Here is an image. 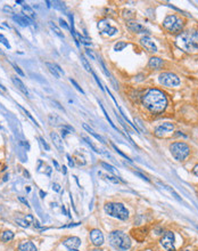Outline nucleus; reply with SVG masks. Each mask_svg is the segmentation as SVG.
Wrapping results in <instances>:
<instances>
[{
  "mask_svg": "<svg viewBox=\"0 0 198 251\" xmlns=\"http://www.w3.org/2000/svg\"><path fill=\"white\" fill-rule=\"evenodd\" d=\"M142 104L153 113H162L167 106V98L159 89H149L142 97Z\"/></svg>",
  "mask_w": 198,
  "mask_h": 251,
  "instance_id": "1",
  "label": "nucleus"
},
{
  "mask_svg": "<svg viewBox=\"0 0 198 251\" xmlns=\"http://www.w3.org/2000/svg\"><path fill=\"white\" fill-rule=\"evenodd\" d=\"M176 44L180 49L187 53L198 50V31L181 32L176 37Z\"/></svg>",
  "mask_w": 198,
  "mask_h": 251,
  "instance_id": "2",
  "label": "nucleus"
},
{
  "mask_svg": "<svg viewBox=\"0 0 198 251\" xmlns=\"http://www.w3.org/2000/svg\"><path fill=\"white\" fill-rule=\"evenodd\" d=\"M109 244L116 250L126 251L131 248V239L121 231H114L108 235Z\"/></svg>",
  "mask_w": 198,
  "mask_h": 251,
  "instance_id": "3",
  "label": "nucleus"
},
{
  "mask_svg": "<svg viewBox=\"0 0 198 251\" xmlns=\"http://www.w3.org/2000/svg\"><path fill=\"white\" fill-rule=\"evenodd\" d=\"M104 210L108 216L117 218L120 220H126L129 218V211L122 203L117 202H109L104 207Z\"/></svg>",
  "mask_w": 198,
  "mask_h": 251,
  "instance_id": "4",
  "label": "nucleus"
},
{
  "mask_svg": "<svg viewBox=\"0 0 198 251\" xmlns=\"http://www.w3.org/2000/svg\"><path fill=\"white\" fill-rule=\"evenodd\" d=\"M170 152L172 156L178 161H185L190 154V147L187 143L176 142L170 145Z\"/></svg>",
  "mask_w": 198,
  "mask_h": 251,
  "instance_id": "5",
  "label": "nucleus"
},
{
  "mask_svg": "<svg viewBox=\"0 0 198 251\" xmlns=\"http://www.w3.org/2000/svg\"><path fill=\"white\" fill-rule=\"evenodd\" d=\"M163 26L170 33H178V32H181L182 28H183V21L181 18L176 17V15H169L164 18Z\"/></svg>",
  "mask_w": 198,
  "mask_h": 251,
  "instance_id": "6",
  "label": "nucleus"
},
{
  "mask_svg": "<svg viewBox=\"0 0 198 251\" xmlns=\"http://www.w3.org/2000/svg\"><path fill=\"white\" fill-rule=\"evenodd\" d=\"M158 81L161 85L166 86V87H176L180 85V79L179 77L176 75L174 73H170V72H164L159 75Z\"/></svg>",
  "mask_w": 198,
  "mask_h": 251,
  "instance_id": "7",
  "label": "nucleus"
},
{
  "mask_svg": "<svg viewBox=\"0 0 198 251\" xmlns=\"http://www.w3.org/2000/svg\"><path fill=\"white\" fill-rule=\"evenodd\" d=\"M161 245L164 248L166 251H176V236H174V233L173 232H166L164 233V235L162 236L161 239Z\"/></svg>",
  "mask_w": 198,
  "mask_h": 251,
  "instance_id": "8",
  "label": "nucleus"
},
{
  "mask_svg": "<svg viewBox=\"0 0 198 251\" xmlns=\"http://www.w3.org/2000/svg\"><path fill=\"white\" fill-rule=\"evenodd\" d=\"M98 29H99V31H100L102 33L111 35V37L119 32L117 29L112 26V25L108 23L107 20H102V21H99V22H98Z\"/></svg>",
  "mask_w": 198,
  "mask_h": 251,
  "instance_id": "9",
  "label": "nucleus"
},
{
  "mask_svg": "<svg viewBox=\"0 0 198 251\" xmlns=\"http://www.w3.org/2000/svg\"><path fill=\"white\" fill-rule=\"evenodd\" d=\"M173 129H174V126L172 125V123H170V122H165L163 125L156 127V129H155V136L161 138V137H163V136H165V135L172 132Z\"/></svg>",
  "mask_w": 198,
  "mask_h": 251,
  "instance_id": "10",
  "label": "nucleus"
},
{
  "mask_svg": "<svg viewBox=\"0 0 198 251\" xmlns=\"http://www.w3.org/2000/svg\"><path fill=\"white\" fill-rule=\"evenodd\" d=\"M90 240L92 242V244L96 246H100L104 243V234L102 233L100 229L95 228L90 232Z\"/></svg>",
  "mask_w": 198,
  "mask_h": 251,
  "instance_id": "11",
  "label": "nucleus"
},
{
  "mask_svg": "<svg viewBox=\"0 0 198 251\" xmlns=\"http://www.w3.org/2000/svg\"><path fill=\"white\" fill-rule=\"evenodd\" d=\"M140 44L149 53H156L157 51V47L155 45L154 40L152 38H149V37H142L141 39H140Z\"/></svg>",
  "mask_w": 198,
  "mask_h": 251,
  "instance_id": "12",
  "label": "nucleus"
},
{
  "mask_svg": "<svg viewBox=\"0 0 198 251\" xmlns=\"http://www.w3.org/2000/svg\"><path fill=\"white\" fill-rule=\"evenodd\" d=\"M63 243L69 250H74V249H78L81 245V240L79 237H76V236H71V237H67L66 240H64Z\"/></svg>",
  "mask_w": 198,
  "mask_h": 251,
  "instance_id": "13",
  "label": "nucleus"
},
{
  "mask_svg": "<svg viewBox=\"0 0 198 251\" xmlns=\"http://www.w3.org/2000/svg\"><path fill=\"white\" fill-rule=\"evenodd\" d=\"M46 66H47V68L49 70V72H50L55 78H57V79H59L62 75H64V71H63L62 68H59L57 64H52V63L47 62L46 63Z\"/></svg>",
  "mask_w": 198,
  "mask_h": 251,
  "instance_id": "14",
  "label": "nucleus"
},
{
  "mask_svg": "<svg viewBox=\"0 0 198 251\" xmlns=\"http://www.w3.org/2000/svg\"><path fill=\"white\" fill-rule=\"evenodd\" d=\"M128 28L134 33H149V30L137 22H128Z\"/></svg>",
  "mask_w": 198,
  "mask_h": 251,
  "instance_id": "15",
  "label": "nucleus"
},
{
  "mask_svg": "<svg viewBox=\"0 0 198 251\" xmlns=\"http://www.w3.org/2000/svg\"><path fill=\"white\" fill-rule=\"evenodd\" d=\"M11 81L14 82V85L16 86L17 88L19 89V90L22 91L23 94L25 95V96H28V97H30V92H28V88L25 87V85L23 83V81L19 78H17L16 75H13L11 77Z\"/></svg>",
  "mask_w": 198,
  "mask_h": 251,
  "instance_id": "16",
  "label": "nucleus"
},
{
  "mask_svg": "<svg viewBox=\"0 0 198 251\" xmlns=\"http://www.w3.org/2000/svg\"><path fill=\"white\" fill-rule=\"evenodd\" d=\"M131 233H132V236H133L137 241L141 242L142 240L146 237V235H147V233H148V229L145 227H140V228H137V229H133Z\"/></svg>",
  "mask_w": 198,
  "mask_h": 251,
  "instance_id": "17",
  "label": "nucleus"
},
{
  "mask_svg": "<svg viewBox=\"0 0 198 251\" xmlns=\"http://www.w3.org/2000/svg\"><path fill=\"white\" fill-rule=\"evenodd\" d=\"M50 138L51 141H52V143H54V145H55V147L59 152H63L64 151V146H63V141L62 138L59 137V135L57 132H55V131H52V132H50Z\"/></svg>",
  "mask_w": 198,
  "mask_h": 251,
  "instance_id": "18",
  "label": "nucleus"
},
{
  "mask_svg": "<svg viewBox=\"0 0 198 251\" xmlns=\"http://www.w3.org/2000/svg\"><path fill=\"white\" fill-rule=\"evenodd\" d=\"M163 64H164L163 59H161L159 57H152L149 59V62H148V66L150 68H153V70H159L163 66Z\"/></svg>",
  "mask_w": 198,
  "mask_h": 251,
  "instance_id": "19",
  "label": "nucleus"
},
{
  "mask_svg": "<svg viewBox=\"0 0 198 251\" xmlns=\"http://www.w3.org/2000/svg\"><path fill=\"white\" fill-rule=\"evenodd\" d=\"M18 250L19 251H38L37 246L33 244V242L31 241H24L18 245Z\"/></svg>",
  "mask_w": 198,
  "mask_h": 251,
  "instance_id": "20",
  "label": "nucleus"
},
{
  "mask_svg": "<svg viewBox=\"0 0 198 251\" xmlns=\"http://www.w3.org/2000/svg\"><path fill=\"white\" fill-rule=\"evenodd\" d=\"M13 18H14V21L18 23L21 26H28V25L32 24V20H30V18H28V17H25V16H14Z\"/></svg>",
  "mask_w": 198,
  "mask_h": 251,
  "instance_id": "21",
  "label": "nucleus"
},
{
  "mask_svg": "<svg viewBox=\"0 0 198 251\" xmlns=\"http://www.w3.org/2000/svg\"><path fill=\"white\" fill-rule=\"evenodd\" d=\"M82 127L84 128V130H87V131H88V132H89L90 135H92V136L95 137L96 139H98L99 142H102V144H105V143H106V141H105V139H104V138H102V137L100 136V135H98V134H96V131L93 130L92 128H90V127H89V126L87 125V123H83V125H82Z\"/></svg>",
  "mask_w": 198,
  "mask_h": 251,
  "instance_id": "22",
  "label": "nucleus"
},
{
  "mask_svg": "<svg viewBox=\"0 0 198 251\" xmlns=\"http://www.w3.org/2000/svg\"><path fill=\"white\" fill-rule=\"evenodd\" d=\"M22 13L24 14V16L30 18V20H33L34 17H35V13H34V11L30 6H23Z\"/></svg>",
  "mask_w": 198,
  "mask_h": 251,
  "instance_id": "23",
  "label": "nucleus"
},
{
  "mask_svg": "<svg viewBox=\"0 0 198 251\" xmlns=\"http://www.w3.org/2000/svg\"><path fill=\"white\" fill-rule=\"evenodd\" d=\"M48 121H49V123H50L51 126H58V125H61V123H63V125L65 123L62 119H59V118H58L57 115H55V114H49Z\"/></svg>",
  "mask_w": 198,
  "mask_h": 251,
  "instance_id": "24",
  "label": "nucleus"
},
{
  "mask_svg": "<svg viewBox=\"0 0 198 251\" xmlns=\"http://www.w3.org/2000/svg\"><path fill=\"white\" fill-rule=\"evenodd\" d=\"M49 26H50L51 30L54 31V33L56 34L57 37H59L61 39H64V38H65V37H64V34H63V32H62V30L58 28V26H57L56 24L52 22V21H50V22H49Z\"/></svg>",
  "mask_w": 198,
  "mask_h": 251,
  "instance_id": "25",
  "label": "nucleus"
},
{
  "mask_svg": "<svg viewBox=\"0 0 198 251\" xmlns=\"http://www.w3.org/2000/svg\"><path fill=\"white\" fill-rule=\"evenodd\" d=\"M0 239H1L2 242H9V241H11V240L14 239V233L11 231H5V232L1 233Z\"/></svg>",
  "mask_w": 198,
  "mask_h": 251,
  "instance_id": "26",
  "label": "nucleus"
},
{
  "mask_svg": "<svg viewBox=\"0 0 198 251\" xmlns=\"http://www.w3.org/2000/svg\"><path fill=\"white\" fill-rule=\"evenodd\" d=\"M100 65H102V72H104V73H105V74H106V75H107L108 78L111 79V81H112V83H113V85L115 86L114 88H115V89H119V85H117V83L115 82V80H114V78H113V77H112V74H111V73H109V72H108V71H107V68H106V66H105V64H104V62H102V61H100Z\"/></svg>",
  "mask_w": 198,
  "mask_h": 251,
  "instance_id": "27",
  "label": "nucleus"
},
{
  "mask_svg": "<svg viewBox=\"0 0 198 251\" xmlns=\"http://www.w3.org/2000/svg\"><path fill=\"white\" fill-rule=\"evenodd\" d=\"M83 139H84V142L87 143V144H88L89 146H90V147H91V150H92V151H95L96 153L104 154V152H102V150H99V148L97 147L96 145H95V144L92 143V141H91V139H89V138H87V137H84V136H83Z\"/></svg>",
  "mask_w": 198,
  "mask_h": 251,
  "instance_id": "28",
  "label": "nucleus"
},
{
  "mask_svg": "<svg viewBox=\"0 0 198 251\" xmlns=\"http://www.w3.org/2000/svg\"><path fill=\"white\" fill-rule=\"evenodd\" d=\"M18 107H19V108H21V110H22V111H23V113L25 114V115H26V116H28V119L31 120V121H32V122H33L34 125L37 126V127H39V123H38V122H37V120L34 119L33 116H32V115H31V114H30V112H28V111H26V110H25V108L23 107L22 105H18Z\"/></svg>",
  "mask_w": 198,
  "mask_h": 251,
  "instance_id": "29",
  "label": "nucleus"
},
{
  "mask_svg": "<svg viewBox=\"0 0 198 251\" xmlns=\"http://www.w3.org/2000/svg\"><path fill=\"white\" fill-rule=\"evenodd\" d=\"M81 63H82V65L84 66V68L88 71V72H92V68H91L90 64H89V62H88V59L85 58L83 55H81Z\"/></svg>",
  "mask_w": 198,
  "mask_h": 251,
  "instance_id": "30",
  "label": "nucleus"
},
{
  "mask_svg": "<svg viewBox=\"0 0 198 251\" xmlns=\"http://www.w3.org/2000/svg\"><path fill=\"white\" fill-rule=\"evenodd\" d=\"M126 46H128V44L124 42V41H117V44H115V46H114V50L116 51L123 50Z\"/></svg>",
  "mask_w": 198,
  "mask_h": 251,
  "instance_id": "31",
  "label": "nucleus"
},
{
  "mask_svg": "<svg viewBox=\"0 0 198 251\" xmlns=\"http://www.w3.org/2000/svg\"><path fill=\"white\" fill-rule=\"evenodd\" d=\"M102 168H105L106 170H108L109 172H112V174H117L116 172V170H115V168H114L113 165H108V163H106V162H102Z\"/></svg>",
  "mask_w": 198,
  "mask_h": 251,
  "instance_id": "32",
  "label": "nucleus"
},
{
  "mask_svg": "<svg viewBox=\"0 0 198 251\" xmlns=\"http://www.w3.org/2000/svg\"><path fill=\"white\" fill-rule=\"evenodd\" d=\"M99 105H100V107H102V112H104V114H105V116H106V119L108 120V122H109V125L112 126V127H113L114 129H117V128H116V127H115V125H114V123H113V121H112V120H111V118H109V116H108V114H107V112H106V110H105V107H104V106H102V104H99Z\"/></svg>",
  "mask_w": 198,
  "mask_h": 251,
  "instance_id": "33",
  "label": "nucleus"
},
{
  "mask_svg": "<svg viewBox=\"0 0 198 251\" xmlns=\"http://www.w3.org/2000/svg\"><path fill=\"white\" fill-rule=\"evenodd\" d=\"M99 175H100V176H102V177H105L106 179H108V180H111V182L114 183V184H119V183H120L119 179H117V178H115V177H113V176H108V175H102V172H99Z\"/></svg>",
  "mask_w": 198,
  "mask_h": 251,
  "instance_id": "34",
  "label": "nucleus"
},
{
  "mask_svg": "<svg viewBox=\"0 0 198 251\" xmlns=\"http://www.w3.org/2000/svg\"><path fill=\"white\" fill-rule=\"evenodd\" d=\"M162 186H164L165 188H166V189H169V191H170L171 193L173 194V195H174V198H176V200H179V201H181V199H180V198H179V195H178V193H176V191H174V189H173V188H171L170 186H167V185H164V184H162Z\"/></svg>",
  "mask_w": 198,
  "mask_h": 251,
  "instance_id": "35",
  "label": "nucleus"
},
{
  "mask_svg": "<svg viewBox=\"0 0 198 251\" xmlns=\"http://www.w3.org/2000/svg\"><path fill=\"white\" fill-rule=\"evenodd\" d=\"M0 42H1L2 45H5L6 47L8 48V49L10 48V45H9V42L7 41V39L5 38V35H2V34H0Z\"/></svg>",
  "mask_w": 198,
  "mask_h": 251,
  "instance_id": "36",
  "label": "nucleus"
},
{
  "mask_svg": "<svg viewBox=\"0 0 198 251\" xmlns=\"http://www.w3.org/2000/svg\"><path fill=\"white\" fill-rule=\"evenodd\" d=\"M85 54H87V56H89L91 58V59H93V61H96V54L93 53L92 50H90V49H85Z\"/></svg>",
  "mask_w": 198,
  "mask_h": 251,
  "instance_id": "37",
  "label": "nucleus"
},
{
  "mask_svg": "<svg viewBox=\"0 0 198 251\" xmlns=\"http://www.w3.org/2000/svg\"><path fill=\"white\" fill-rule=\"evenodd\" d=\"M69 81H71V83H72V85H74V87H75V88H76V89H78V90H79L80 92H81V94H84V91H83V89H82V88H81V87H80V86L78 85V83H76V81H75V80L69 79Z\"/></svg>",
  "mask_w": 198,
  "mask_h": 251,
  "instance_id": "38",
  "label": "nucleus"
},
{
  "mask_svg": "<svg viewBox=\"0 0 198 251\" xmlns=\"http://www.w3.org/2000/svg\"><path fill=\"white\" fill-rule=\"evenodd\" d=\"M16 222H18L22 227H28V220H22V219H16Z\"/></svg>",
  "mask_w": 198,
  "mask_h": 251,
  "instance_id": "39",
  "label": "nucleus"
},
{
  "mask_svg": "<svg viewBox=\"0 0 198 251\" xmlns=\"http://www.w3.org/2000/svg\"><path fill=\"white\" fill-rule=\"evenodd\" d=\"M13 68H14V70H15V71H16L17 73L19 74L21 77H24V75H25V74H24V72H23L22 70L19 68V66H17L16 64H13Z\"/></svg>",
  "mask_w": 198,
  "mask_h": 251,
  "instance_id": "40",
  "label": "nucleus"
},
{
  "mask_svg": "<svg viewBox=\"0 0 198 251\" xmlns=\"http://www.w3.org/2000/svg\"><path fill=\"white\" fill-rule=\"evenodd\" d=\"M79 40L82 42V44H84V45H91V42H90V40L89 39H85V38H83L82 35H79Z\"/></svg>",
  "mask_w": 198,
  "mask_h": 251,
  "instance_id": "41",
  "label": "nucleus"
},
{
  "mask_svg": "<svg viewBox=\"0 0 198 251\" xmlns=\"http://www.w3.org/2000/svg\"><path fill=\"white\" fill-rule=\"evenodd\" d=\"M59 24H61V26H62V28H64L65 30H69V26L67 25V23L65 22L63 18H59Z\"/></svg>",
  "mask_w": 198,
  "mask_h": 251,
  "instance_id": "42",
  "label": "nucleus"
},
{
  "mask_svg": "<svg viewBox=\"0 0 198 251\" xmlns=\"http://www.w3.org/2000/svg\"><path fill=\"white\" fill-rule=\"evenodd\" d=\"M40 141H41V144L43 145V147H45L47 151H49V150H50V146H49V145L46 143V141L43 139V138H42V137H40Z\"/></svg>",
  "mask_w": 198,
  "mask_h": 251,
  "instance_id": "43",
  "label": "nucleus"
},
{
  "mask_svg": "<svg viewBox=\"0 0 198 251\" xmlns=\"http://www.w3.org/2000/svg\"><path fill=\"white\" fill-rule=\"evenodd\" d=\"M4 11H9L10 14H14V9L9 6H4Z\"/></svg>",
  "mask_w": 198,
  "mask_h": 251,
  "instance_id": "44",
  "label": "nucleus"
},
{
  "mask_svg": "<svg viewBox=\"0 0 198 251\" xmlns=\"http://www.w3.org/2000/svg\"><path fill=\"white\" fill-rule=\"evenodd\" d=\"M52 188H54L56 192H61V185H59V184H57V183H55V184L52 185Z\"/></svg>",
  "mask_w": 198,
  "mask_h": 251,
  "instance_id": "45",
  "label": "nucleus"
},
{
  "mask_svg": "<svg viewBox=\"0 0 198 251\" xmlns=\"http://www.w3.org/2000/svg\"><path fill=\"white\" fill-rule=\"evenodd\" d=\"M18 200H19L21 202H23V203H24L25 205H28V200H26V199H24L23 196H18Z\"/></svg>",
  "mask_w": 198,
  "mask_h": 251,
  "instance_id": "46",
  "label": "nucleus"
},
{
  "mask_svg": "<svg viewBox=\"0 0 198 251\" xmlns=\"http://www.w3.org/2000/svg\"><path fill=\"white\" fill-rule=\"evenodd\" d=\"M52 163H54V165L56 167L57 170H61V167H59V165H58V162H57L56 160H52Z\"/></svg>",
  "mask_w": 198,
  "mask_h": 251,
  "instance_id": "47",
  "label": "nucleus"
},
{
  "mask_svg": "<svg viewBox=\"0 0 198 251\" xmlns=\"http://www.w3.org/2000/svg\"><path fill=\"white\" fill-rule=\"evenodd\" d=\"M67 159H68V165H69V167H73L74 162H73V160L71 159V156H69V155H67Z\"/></svg>",
  "mask_w": 198,
  "mask_h": 251,
  "instance_id": "48",
  "label": "nucleus"
},
{
  "mask_svg": "<svg viewBox=\"0 0 198 251\" xmlns=\"http://www.w3.org/2000/svg\"><path fill=\"white\" fill-rule=\"evenodd\" d=\"M193 172H194V174H195V175H196V176L198 177V165H195V168H194V169H193Z\"/></svg>",
  "mask_w": 198,
  "mask_h": 251,
  "instance_id": "49",
  "label": "nucleus"
},
{
  "mask_svg": "<svg viewBox=\"0 0 198 251\" xmlns=\"http://www.w3.org/2000/svg\"><path fill=\"white\" fill-rule=\"evenodd\" d=\"M136 175H138V176H140L142 178V179H146V180H149V179H148V178H146V176H143V175H141V174H140V172H136Z\"/></svg>",
  "mask_w": 198,
  "mask_h": 251,
  "instance_id": "50",
  "label": "nucleus"
},
{
  "mask_svg": "<svg viewBox=\"0 0 198 251\" xmlns=\"http://www.w3.org/2000/svg\"><path fill=\"white\" fill-rule=\"evenodd\" d=\"M0 90L4 91V92H6V88H5V87H4L2 85H1V83H0Z\"/></svg>",
  "mask_w": 198,
  "mask_h": 251,
  "instance_id": "51",
  "label": "nucleus"
},
{
  "mask_svg": "<svg viewBox=\"0 0 198 251\" xmlns=\"http://www.w3.org/2000/svg\"><path fill=\"white\" fill-rule=\"evenodd\" d=\"M63 172L66 174V168H65V167H63Z\"/></svg>",
  "mask_w": 198,
  "mask_h": 251,
  "instance_id": "52",
  "label": "nucleus"
},
{
  "mask_svg": "<svg viewBox=\"0 0 198 251\" xmlns=\"http://www.w3.org/2000/svg\"><path fill=\"white\" fill-rule=\"evenodd\" d=\"M92 251H102V249H93Z\"/></svg>",
  "mask_w": 198,
  "mask_h": 251,
  "instance_id": "53",
  "label": "nucleus"
},
{
  "mask_svg": "<svg viewBox=\"0 0 198 251\" xmlns=\"http://www.w3.org/2000/svg\"><path fill=\"white\" fill-rule=\"evenodd\" d=\"M0 54H1V55H4V53H2V50H1V49H0Z\"/></svg>",
  "mask_w": 198,
  "mask_h": 251,
  "instance_id": "54",
  "label": "nucleus"
},
{
  "mask_svg": "<svg viewBox=\"0 0 198 251\" xmlns=\"http://www.w3.org/2000/svg\"><path fill=\"white\" fill-rule=\"evenodd\" d=\"M71 251H79L78 249H74V250H71Z\"/></svg>",
  "mask_w": 198,
  "mask_h": 251,
  "instance_id": "55",
  "label": "nucleus"
},
{
  "mask_svg": "<svg viewBox=\"0 0 198 251\" xmlns=\"http://www.w3.org/2000/svg\"><path fill=\"white\" fill-rule=\"evenodd\" d=\"M182 251H189V250H182Z\"/></svg>",
  "mask_w": 198,
  "mask_h": 251,
  "instance_id": "56",
  "label": "nucleus"
},
{
  "mask_svg": "<svg viewBox=\"0 0 198 251\" xmlns=\"http://www.w3.org/2000/svg\"><path fill=\"white\" fill-rule=\"evenodd\" d=\"M0 92H1V90H0Z\"/></svg>",
  "mask_w": 198,
  "mask_h": 251,
  "instance_id": "57",
  "label": "nucleus"
}]
</instances>
